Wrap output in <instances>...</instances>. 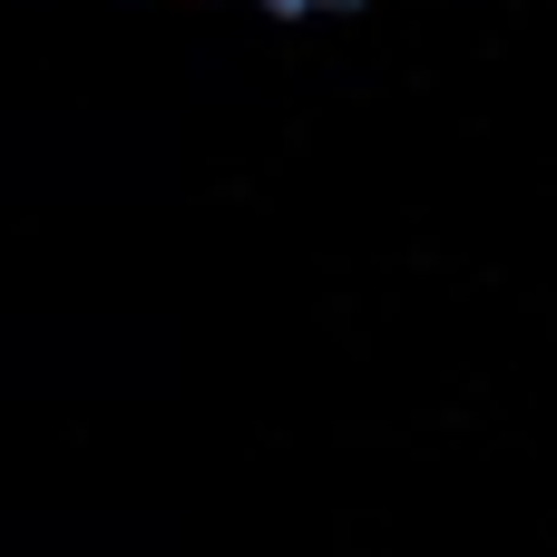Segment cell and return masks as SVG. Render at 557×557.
<instances>
[{
	"label": "cell",
	"mask_w": 557,
	"mask_h": 557,
	"mask_svg": "<svg viewBox=\"0 0 557 557\" xmlns=\"http://www.w3.org/2000/svg\"><path fill=\"white\" fill-rule=\"evenodd\" d=\"M264 10H284V20H313V10H352V0H264Z\"/></svg>",
	"instance_id": "1"
}]
</instances>
